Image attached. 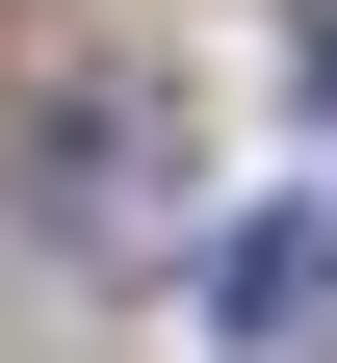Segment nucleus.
<instances>
[{"label":"nucleus","instance_id":"nucleus-2","mask_svg":"<svg viewBox=\"0 0 337 363\" xmlns=\"http://www.w3.org/2000/svg\"><path fill=\"white\" fill-rule=\"evenodd\" d=\"M208 311H233V363H337V208H233Z\"/></svg>","mask_w":337,"mask_h":363},{"label":"nucleus","instance_id":"nucleus-1","mask_svg":"<svg viewBox=\"0 0 337 363\" xmlns=\"http://www.w3.org/2000/svg\"><path fill=\"white\" fill-rule=\"evenodd\" d=\"M26 234H78V259H130V234H156V104H130V78L26 130Z\"/></svg>","mask_w":337,"mask_h":363},{"label":"nucleus","instance_id":"nucleus-3","mask_svg":"<svg viewBox=\"0 0 337 363\" xmlns=\"http://www.w3.org/2000/svg\"><path fill=\"white\" fill-rule=\"evenodd\" d=\"M285 104H337V0H311V26H285Z\"/></svg>","mask_w":337,"mask_h":363}]
</instances>
